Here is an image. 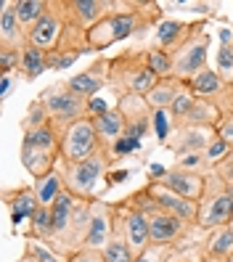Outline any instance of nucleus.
Wrapping results in <instances>:
<instances>
[{
    "label": "nucleus",
    "instance_id": "nucleus-6",
    "mask_svg": "<svg viewBox=\"0 0 233 262\" xmlns=\"http://www.w3.org/2000/svg\"><path fill=\"white\" fill-rule=\"evenodd\" d=\"M209 45L212 35L207 29L196 32L188 42H183L173 53V77H178L180 82H191L196 74L209 69Z\"/></svg>",
    "mask_w": 233,
    "mask_h": 262
},
{
    "label": "nucleus",
    "instance_id": "nucleus-19",
    "mask_svg": "<svg viewBox=\"0 0 233 262\" xmlns=\"http://www.w3.org/2000/svg\"><path fill=\"white\" fill-rule=\"evenodd\" d=\"M3 204L8 207V212H11V223L16 225V230H19L22 223H29V217H32L35 209L40 207V204H37V193H35L32 186L6 188V191H3Z\"/></svg>",
    "mask_w": 233,
    "mask_h": 262
},
{
    "label": "nucleus",
    "instance_id": "nucleus-46",
    "mask_svg": "<svg viewBox=\"0 0 233 262\" xmlns=\"http://www.w3.org/2000/svg\"><path fill=\"white\" fill-rule=\"evenodd\" d=\"M98 262H103V254H101V259H98Z\"/></svg>",
    "mask_w": 233,
    "mask_h": 262
},
{
    "label": "nucleus",
    "instance_id": "nucleus-42",
    "mask_svg": "<svg viewBox=\"0 0 233 262\" xmlns=\"http://www.w3.org/2000/svg\"><path fill=\"white\" fill-rule=\"evenodd\" d=\"M101 259V252H77V254H72L69 259H64V262H98Z\"/></svg>",
    "mask_w": 233,
    "mask_h": 262
},
{
    "label": "nucleus",
    "instance_id": "nucleus-23",
    "mask_svg": "<svg viewBox=\"0 0 233 262\" xmlns=\"http://www.w3.org/2000/svg\"><path fill=\"white\" fill-rule=\"evenodd\" d=\"M93 125H96V130H98L101 143L112 146V148L125 138V114H122L117 106L103 112V114H98V117H93Z\"/></svg>",
    "mask_w": 233,
    "mask_h": 262
},
{
    "label": "nucleus",
    "instance_id": "nucleus-29",
    "mask_svg": "<svg viewBox=\"0 0 233 262\" xmlns=\"http://www.w3.org/2000/svg\"><path fill=\"white\" fill-rule=\"evenodd\" d=\"M32 188L37 193V204L40 207H53V202L64 193V180H61V172L53 169L51 175H43L32 183Z\"/></svg>",
    "mask_w": 233,
    "mask_h": 262
},
{
    "label": "nucleus",
    "instance_id": "nucleus-8",
    "mask_svg": "<svg viewBox=\"0 0 233 262\" xmlns=\"http://www.w3.org/2000/svg\"><path fill=\"white\" fill-rule=\"evenodd\" d=\"M117 109L125 114V138H122V141L114 146V154L119 157L122 146L133 148V146H138L151 133V119H154L151 114L154 112L149 109L146 98H141V96H125V98H119Z\"/></svg>",
    "mask_w": 233,
    "mask_h": 262
},
{
    "label": "nucleus",
    "instance_id": "nucleus-26",
    "mask_svg": "<svg viewBox=\"0 0 233 262\" xmlns=\"http://www.w3.org/2000/svg\"><path fill=\"white\" fill-rule=\"evenodd\" d=\"M45 72H48V53L35 48V45H27V48L22 51V64H19V72H16V80L22 74V80L35 82Z\"/></svg>",
    "mask_w": 233,
    "mask_h": 262
},
{
    "label": "nucleus",
    "instance_id": "nucleus-41",
    "mask_svg": "<svg viewBox=\"0 0 233 262\" xmlns=\"http://www.w3.org/2000/svg\"><path fill=\"white\" fill-rule=\"evenodd\" d=\"M215 133H217V138H220V141H225V143L233 148V112H230V114H225L220 122H217Z\"/></svg>",
    "mask_w": 233,
    "mask_h": 262
},
{
    "label": "nucleus",
    "instance_id": "nucleus-18",
    "mask_svg": "<svg viewBox=\"0 0 233 262\" xmlns=\"http://www.w3.org/2000/svg\"><path fill=\"white\" fill-rule=\"evenodd\" d=\"M233 257V228L223 225L207 230V238L199 241V259L201 262H228Z\"/></svg>",
    "mask_w": 233,
    "mask_h": 262
},
{
    "label": "nucleus",
    "instance_id": "nucleus-35",
    "mask_svg": "<svg viewBox=\"0 0 233 262\" xmlns=\"http://www.w3.org/2000/svg\"><path fill=\"white\" fill-rule=\"evenodd\" d=\"M43 125H51V117H48V109H45V103L40 98H32L27 106V114L22 119V133H32Z\"/></svg>",
    "mask_w": 233,
    "mask_h": 262
},
{
    "label": "nucleus",
    "instance_id": "nucleus-12",
    "mask_svg": "<svg viewBox=\"0 0 233 262\" xmlns=\"http://www.w3.org/2000/svg\"><path fill=\"white\" fill-rule=\"evenodd\" d=\"M149 196L157 202L164 212L175 214L178 220H183L185 225H199V202H191V199H185L175 191H170L162 180H149L146 186Z\"/></svg>",
    "mask_w": 233,
    "mask_h": 262
},
{
    "label": "nucleus",
    "instance_id": "nucleus-15",
    "mask_svg": "<svg viewBox=\"0 0 233 262\" xmlns=\"http://www.w3.org/2000/svg\"><path fill=\"white\" fill-rule=\"evenodd\" d=\"M109 61H112V56L93 58L82 72L67 77V85L74 90L77 96H82V98H88V101L98 98L101 90L109 88Z\"/></svg>",
    "mask_w": 233,
    "mask_h": 262
},
{
    "label": "nucleus",
    "instance_id": "nucleus-3",
    "mask_svg": "<svg viewBox=\"0 0 233 262\" xmlns=\"http://www.w3.org/2000/svg\"><path fill=\"white\" fill-rule=\"evenodd\" d=\"M37 98L45 103L48 117H51V125L56 127L58 135H64L80 119L90 117V101L82 98V96H77L74 90L67 85V80H58V82L48 85Z\"/></svg>",
    "mask_w": 233,
    "mask_h": 262
},
{
    "label": "nucleus",
    "instance_id": "nucleus-28",
    "mask_svg": "<svg viewBox=\"0 0 233 262\" xmlns=\"http://www.w3.org/2000/svg\"><path fill=\"white\" fill-rule=\"evenodd\" d=\"M53 214H51V207H37L35 214L29 217L27 223V230H24V238H37V241H53Z\"/></svg>",
    "mask_w": 233,
    "mask_h": 262
},
{
    "label": "nucleus",
    "instance_id": "nucleus-5",
    "mask_svg": "<svg viewBox=\"0 0 233 262\" xmlns=\"http://www.w3.org/2000/svg\"><path fill=\"white\" fill-rule=\"evenodd\" d=\"M230 220H233V191L220 175L209 172L204 196L199 202V228L215 230V228L230 225Z\"/></svg>",
    "mask_w": 233,
    "mask_h": 262
},
{
    "label": "nucleus",
    "instance_id": "nucleus-40",
    "mask_svg": "<svg viewBox=\"0 0 233 262\" xmlns=\"http://www.w3.org/2000/svg\"><path fill=\"white\" fill-rule=\"evenodd\" d=\"M175 257V246H149L135 262H167Z\"/></svg>",
    "mask_w": 233,
    "mask_h": 262
},
{
    "label": "nucleus",
    "instance_id": "nucleus-39",
    "mask_svg": "<svg viewBox=\"0 0 233 262\" xmlns=\"http://www.w3.org/2000/svg\"><path fill=\"white\" fill-rule=\"evenodd\" d=\"M230 154H233V148H230L225 141H220V138H215V141L207 146V151H204V159H207L212 167H217L220 162L230 159Z\"/></svg>",
    "mask_w": 233,
    "mask_h": 262
},
{
    "label": "nucleus",
    "instance_id": "nucleus-22",
    "mask_svg": "<svg viewBox=\"0 0 233 262\" xmlns=\"http://www.w3.org/2000/svg\"><path fill=\"white\" fill-rule=\"evenodd\" d=\"M19 159H22V167L27 169L29 175H32V180L43 178V175H51L53 169L58 167V154L53 151H43V148H35L29 143H22L19 148Z\"/></svg>",
    "mask_w": 233,
    "mask_h": 262
},
{
    "label": "nucleus",
    "instance_id": "nucleus-21",
    "mask_svg": "<svg viewBox=\"0 0 233 262\" xmlns=\"http://www.w3.org/2000/svg\"><path fill=\"white\" fill-rule=\"evenodd\" d=\"M170 191H175L185 199H191V202H201V196H204V186H207V178L201 175H194V172H185L180 167H170L164 169V175L159 178Z\"/></svg>",
    "mask_w": 233,
    "mask_h": 262
},
{
    "label": "nucleus",
    "instance_id": "nucleus-33",
    "mask_svg": "<svg viewBox=\"0 0 233 262\" xmlns=\"http://www.w3.org/2000/svg\"><path fill=\"white\" fill-rule=\"evenodd\" d=\"M194 103H196V93L188 88V82H185L183 88H180V93H178V98L173 101V106H170V125H180V122L188 117V112L194 109Z\"/></svg>",
    "mask_w": 233,
    "mask_h": 262
},
{
    "label": "nucleus",
    "instance_id": "nucleus-1",
    "mask_svg": "<svg viewBox=\"0 0 233 262\" xmlns=\"http://www.w3.org/2000/svg\"><path fill=\"white\" fill-rule=\"evenodd\" d=\"M157 82H159V77L149 69L146 48L143 51L130 48L119 56H112V61H109V88L119 98H125V96L146 98L157 88Z\"/></svg>",
    "mask_w": 233,
    "mask_h": 262
},
{
    "label": "nucleus",
    "instance_id": "nucleus-4",
    "mask_svg": "<svg viewBox=\"0 0 233 262\" xmlns=\"http://www.w3.org/2000/svg\"><path fill=\"white\" fill-rule=\"evenodd\" d=\"M128 202L133 207H138L146 217H149V228H151V246H178L180 241H185L191 228H199V225H185L183 220H178L175 214L164 212L154 199L149 196L146 188L135 191L128 196Z\"/></svg>",
    "mask_w": 233,
    "mask_h": 262
},
{
    "label": "nucleus",
    "instance_id": "nucleus-13",
    "mask_svg": "<svg viewBox=\"0 0 233 262\" xmlns=\"http://www.w3.org/2000/svg\"><path fill=\"white\" fill-rule=\"evenodd\" d=\"M207 19H196V21H180V19H162L157 27H154V42L157 48L175 53L183 42H188L196 32L207 29Z\"/></svg>",
    "mask_w": 233,
    "mask_h": 262
},
{
    "label": "nucleus",
    "instance_id": "nucleus-7",
    "mask_svg": "<svg viewBox=\"0 0 233 262\" xmlns=\"http://www.w3.org/2000/svg\"><path fill=\"white\" fill-rule=\"evenodd\" d=\"M53 6L64 24L80 32H90L98 21L114 13V0H53Z\"/></svg>",
    "mask_w": 233,
    "mask_h": 262
},
{
    "label": "nucleus",
    "instance_id": "nucleus-20",
    "mask_svg": "<svg viewBox=\"0 0 233 262\" xmlns=\"http://www.w3.org/2000/svg\"><path fill=\"white\" fill-rule=\"evenodd\" d=\"M27 45H29L27 29L16 19L13 0H6L3 11H0V51H24Z\"/></svg>",
    "mask_w": 233,
    "mask_h": 262
},
{
    "label": "nucleus",
    "instance_id": "nucleus-16",
    "mask_svg": "<svg viewBox=\"0 0 233 262\" xmlns=\"http://www.w3.org/2000/svg\"><path fill=\"white\" fill-rule=\"evenodd\" d=\"M215 138L217 133L212 127H180L170 133L164 141H159V146L173 151L175 157H185V154H204Z\"/></svg>",
    "mask_w": 233,
    "mask_h": 262
},
{
    "label": "nucleus",
    "instance_id": "nucleus-37",
    "mask_svg": "<svg viewBox=\"0 0 233 262\" xmlns=\"http://www.w3.org/2000/svg\"><path fill=\"white\" fill-rule=\"evenodd\" d=\"M24 252H29L37 262H64V257H58L53 249L45 241H37V238H24Z\"/></svg>",
    "mask_w": 233,
    "mask_h": 262
},
{
    "label": "nucleus",
    "instance_id": "nucleus-24",
    "mask_svg": "<svg viewBox=\"0 0 233 262\" xmlns=\"http://www.w3.org/2000/svg\"><path fill=\"white\" fill-rule=\"evenodd\" d=\"M185 82H180L178 77H167V80H159L157 88L151 90V93L146 96V103H149V109L154 114H159V112H170V106H173V101L178 98L180 93V88Z\"/></svg>",
    "mask_w": 233,
    "mask_h": 262
},
{
    "label": "nucleus",
    "instance_id": "nucleus-43",
    "mask_svg": "<svg viewBox=\"0 0 233 262\" xmlns=\"http://www.w3.org/2000/svg\"><path fill=\"white\" fill-rule=\"evenodd\" d=\"M11 88H13V74H0V98H8L11 96Z\"/></svg>",
    "mask_w": 233,
    "mask_h": 262
},
{
    "label": "nucleus",
    "instance_id": "nucleus-34",
    "mask_svg": "<svg viewBox=\"0 0 233 262\" xmlns=\"http://www.w3.org/2000/svg\"><path fill=\"white\" fill-rule=\"evenodd\" d=\"M146 61H149V69L159 77V80H167L173 77V53L162 51L157 45H149L146 48Z\"/></svg>",
    "mask_w": 233,
    "mask_h": 262
},
{
    "label": "nucleus",
    "instance_id": "nucleus-14",
    "mask_svg": "<svg viewBox=\"0 0 233 262\" xmlns=\"http://www.w3.org/2000/svg\"><path fill=\"white\" fill-rule=\"evenodd\" d=\"M117 214L122 220V228H125V238L130 244V249L135 252V257H141L149 246H151V228H149V217L133 207L128 199L117 202Z\"/></svg>",
    "mask_w": 233,
    "mask_h": 262
},
{
    "label": "nucleus",
    "instance_id": "nucleus-2",
    "mask_svg": "<svg viewBox=\"0 0 233 262\" xmlns=\"http://www.w3.org/2000/svg\"><path fill=\"white\" fill-rule=\"evenodd\" d=\"M117 162V154L112 146L101 143L98 151L93 154V157L82 159V162H58V172H61V180H64V188L82 199V202H88V199H96V188L98 183L106 178L109 167H112Z\"/></svg>",
    "mask_w": 233,
    "mask_h": 262
},
{
    "label": "nucleus",
    "instance_id": "nucleus-25",
    "mask_svg": "<svg viewBox=\"0 0 233 262\" xmlns=\"http://www.w3.org/2000/svg\"><path fill=\"white\" fill-rule=\"evenodd\" d=\"M101 254H103V262H135L138 259L135 252L130 249L128 238H125V228H122L119 214H117V220H114V233H112V238H109V244L103 246Z\"/></svg>",
    "mask_w": 233,
    "mask_h": 262
},
{
    "label": "nucleus",
    "instance_id": "nucleus-27",
    "mask_svg": "<svg viewBox=\"0 0 233 262\" xmlns=\"http://www.w3.org/2000/svg\"><path fill=\"white\" fill-rule=\"evenodd\" d=\"M223 119V114L215 109V106H209L207 101H201V98H196V103H194V109L188 112V117H185L180 125H175L173 130H180V127H217V122Z\"/></svg>",
    "mask_w": 233,
    "mask_h": 262
},
{
    "label": "nucleus",
    "instance_id": "nucleus-48",
    "mask_svg": "<svg viewBox=\"0 0 233 262\" xmlns=\"http://www.w3.org/2000/svg\"><path fill=\"white\" fill-rule=\"evenodd\" d=\"M228 262H233V257H230V259H228Z\"/></svg>",
    "mask_w": 233,
    "mask_h": 262
},
{
    "label": "nucleus",
    "instance_id": "nucleus-9",
    "mask_svg": "<svg viewBox=\"0 0 233 262\" xmlns=\"http://www.w3.org/2000/svg\"><path fill=\"white\" fill-rule=\"evenodd\" d=\"M101 138L98 130L93 125V117L80 119L77 125H72L64 135H61V159L58 162H82L98 151Z\"/></svg>",
    "mask_w": 233,
    "mask_h": 262
},
{
    "label": "nucleus",
    "instance_id": "nucleus-44",
    "mask_svg": "<svg viewBox=\"0 0 233 262\" xmlns=\"http://www.w3.org/2000/svg\"><path fill=\"white\" fill-rule=\"evenodd\" d=\"M16 262H37V259H35L32 254H29V252H24V254H22V257H19Z\"/></svg>",
    "mask_w": 233,
    "mask_h": 262
},
{
    "label": "nucleus",
    "instance_id": "nucleus-30",
    "mask_svg": "<svg viewBox=\"0 0 233 262\" xmlns=\"http://www.w3.org/2000/svg\"><path fill=\"white\" fill-rule=\"evenodd\" d=\"M22 143H29V146L43 148V151H53L61 157V135L56 133L53 125H43L32 133H22Z\"/></svg>",
    "mask_w": 233,
    "mask_h": 262
},
{
    "label": "nucleus",
    "instance_id": "nucleus-17",
    "mask_svg": "<svg viewBox=\"0 0 233 262\" xmlns=\"http://www.w3.org/2000/svg\"><path fill=\"white\" fill-rule=\"evenodd\" d=\"M61 35H64V21H61V13L56 11L53 0H51L48 13H45L35 27L27 29V40H29V45H35V48H40L45 53H56Z\"/></svg>",
    "mask_w": 233,
    "mask_h": 262
},
{
    "label": "nucleus",
    "instance_id": "nucleus-32",
    "mask_svg": "<svg viewBox=\"0 0 233 262\" xmlns=\"http://www.w3.org/2000/svg\"><path fill=\"white\" fill-rule=\"evenodd\" d=\"M117 42L114 37V29H112V19H103L98 21L96 27L88 32V45H90V53H103L106 48H112V45Z\"/></svg>",
    "mask_w": 233,
    "mask_h": 262
},
{
    "label": "nucleus",
    "instance_id": "nucleus-38",
    "mask_svg": "<svg viewBox=\"0 0 233 262\" xmlns=\"http://www.w3.org/2000/svg\"><path fill=\"white\" fill-rule=\"evenodd\" d=\"M215 72L228 80L233 85V45H220V51H217V67Z\"/></svg>",
    "mask_w": 233,
    "mask_h": 262
},
{
    "label": "nucleus",
    "instance_id": "nucleus-11",
    "mask_svg": "<svg viewBox=\"0 0 233 262\" xmlns=\"http://www.w3.org/2000/svg\"><path fill=\"white\" fill-rule=\"evenodd\" d=\"M114 220H117V204L114 202H103V199H93L90 204V230H88V241L85 249L88 252H103V246L109 244L114 233Z\"/></svg>",
    "mask_w": 233,
    "mask_h": 262
},
{
    "label": "nucleus",
    "instance_id": "nucleus-36",
    "mask_svg": "<svg viewBox=\"0 0 233 262\" xmlns=\"http://www.w3.org/2000/svg\"><path fill=\"white\" fill-rule=\"evenodd\" d=\"M175 167L185 169V172L201 175V178H207L212 172V164L204 159V154H185V157H175Z\"/></svg>",
    "mask_w": 233,
    "mask_h": 262
},
{
    "label": "nucleus",
    "instance_id": "nucleus-10",
    "mask_svg": "<svg viewBox=\"0 0 233 262\" xmlns=\"http://www.w3.org/2000/svg\"><path fill=\"white\" fill-rule=\"evenodd\" d=\"M188 88L196 93V98L215 106L223 117L233 112V85L228 80H223L215 69H204L201 74H196L188 82Z\"/></svg>",
    "mask_w": 233,
    "mask_h": 262
},
{
    "label": "nucleus",
    "instance_id": "nucleus-47",
    "mask_svg": "<svg viewBox=\"0 0 233 262\" xmlns=\"http://www.w3.org/2000/svg\"><path fill=\"white\" fill-rule=\"evenodd\" d=\"M230 228H233V220H230Z\"/></svg>",
    "mask_w": 233,
    "mask_h": 262
},
{
    "label": "nucleus",
    "instance_id": "nucleus-45",
    "mask_svg": "<svg viewBox=\"0 0 233 262\" xmlns=\"http://www.w3.org/2000/svg\"><path fill=\"white\" fill-rule=\"evenodd\" d=\"M167 262H196V259H188V257H178V254H175L173 259H167Z\"/></svg>",
    "mask_w": 233,
    "mask_h": 262
},
{
    "label": "nucleus",
    "instance_id": "nucleus-31",
    "mask_svg": "<svg viewBox=\"0 0 233 262\" xmlns=\"http://www.w3.org/2000/svg\"><path fill=\"white\" fill-rule=\"evenodd\" d=\"M48 3L51 0H13V11H16V19L22 21V27L29 29L48 13Z\"/></svg>",
    "mask_w": 233,
    "mask_h": 262
}]
</instances>
